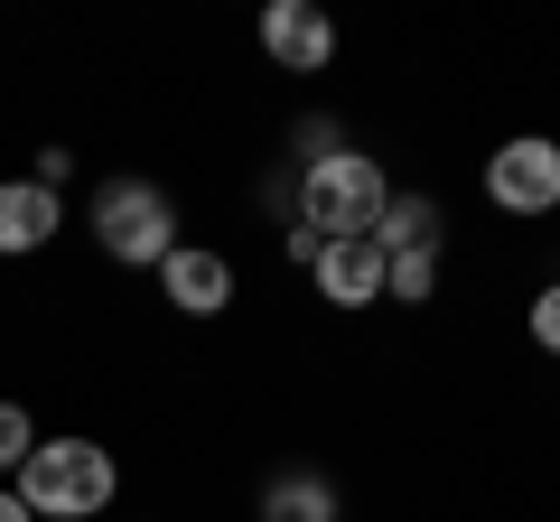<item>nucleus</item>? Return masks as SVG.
I'll return each mask as SVG.
<instances>
[{"label": "nucleus", "instance_id": "nucleus-4", "mask_svg": "<svg viewBox=\"0 0 560 522\" xmlns=\"http://www.w3.org/2000/svg\"><path fill=\"white\" fill-rule=\"evenodd\" d=\"M486 205H504V215H551L560 205V141H541V131L504 141L486 159Z\"/></svg>", "mask_w": 560, "mask_h": 522}, {"label": "nucleus", "instance_id": "nucleus-14", "mask_svg": "<svg viewBox=\"0 0 560 522\" xmlns=\"http://www.w3.org/2000/svg\"><path fill=\"white\" fill-rule=\"evenodd\" d=\"M533 345H541V355H560V281L533 299Z\"/></svg>", "mask_w": 560, "mask_h": 522}, {"label": "nucleus", "instance_id": "nucleus-11", "mask_svg": "<svg viewBox=\"0 0 560 522\" xmlns=\"http://www.w3.org/2000/svg\"><path fill=\"white\" fill-rule=\"evenodd\" d=\"M383 299L430 308V299H440V252H401V261H383Z\"/></svg>", "mask_w": 560, "mask_h": 522}, {"label": "nucleus", "instance_id": "nucleus-5", "mask_svg": "<svg viewBox=\"0 0 560 522\" xmlns=\"http://www.w3.org/2000/svg\"><path fill=\"white\" fill-rule=\"evenodd\" d=\"M261 57H271L280 75H318V66L337 57V20H327L318 0H271V10H261Z\"/></svg>", "mask_w": 560, "mask_h": 522}, {"label": "nucleus", "instance_id": "nucleus-8", "mask_svg": "<svg viewBox=\"0 0 560 522\" xmlns=\"http://www.w3.org/2000/svg\"><path fill=\"white\" fill-rule=\"evenodd\" d=\"M308 281H318L327 308H374V299H383V252H374V234H364V242H327Z\"/></svg>", "mask_w": 560, "mask_h": 522}, {"label": "nucleus", "instance_id": "nucleus-12", "mask_svg": "<svg viewBox=\"0 0 560 522\" xmlns=\"http://www.w3.org/2000/svg\"><path fill=\"white\" fill-rule=\"evenodd\" d=\"M28 448H38V420H28V402H0V476H20Z\"/></svg>", "mask_w": 560, "mask_h": 522}, {"label": "nucleus", "instance_id": "nucleus-17", "mask_svg": "<svg viewBox=\"0 0 560 522\" xmlns=\"http://www.w3.org/2000/svg\"><path fill=\"white\" fill-rule=\"evenodd\" d=\"M0 522H38V513L20 503V485H0Z\"/></svg>", "mask_w": 560, "mask_h": 522}, {"label": "nucleus", "instance_id": "nucleus-1", "mask_svg": "<svg viewBox=\"0 0 560 522\" xmlns=\"http://www.w3.org/2000/svg\"><path fill=\"white\" fill-rule=\"evenodd\" d=\"M10 485H20V503L38 522H84V513H103L121 495V466H113L103 439H38Z\"/></svg>", "mask_w": 560, "mask_h": 522}, {"label": "nucleus", "instance_id": "nucleus-15", "mask_svg": "<svg viewBox=\"0 0 560 522\" xmlns=\"http://www.w3.org/2000/svg\"><path fill=\"white\" fill-rule=\"evenodd\" d=\"M28 178H38V187H57V197H66V178H75V150H57V141H47V150H38V168H28Z\"/></svg>", "mask_w": 560, "mask_h": 522}, {"label": "nucleus", "instance_id": "nucleus-9", "mask_svg": "<svg viewBox=\"0 0 560 522\" xmlns=\"http://www.w3.org/2000/svg\"><path fill=\"white\" fill-rule=\"evenodd\" d=\"M261 522H346V513H337V485L318 466H290V476L261 485Z\"/></svg>", "mask_w": 560, "mask_h": 522}, {"label": "nucleus", "instance_id": "nucleus-16", "mask_svg": "<svg viewBox=\"0 0 560 522\" xmlns=\"http://www.w3.org/2000/svg\"><path fill=\"white\" fill-rule=\"evenodd\" d=\"M280 242H290V261H300V271H318V252H327V242L308 234V224H290V234H280Z\"/></svg>", "mask_w": 560, "mask_h": 522}, {"label": "nucleus", "instance_id": "nucleus-13", "mask_svg": "<svg viewBox=\"0 0 560 522\" xmlns=\"http://www.w3.org/2000/svg\"><path fill=\"white\" fill-rule=\"evenodd\" d=\"M337 150H346V131H337V121H327V112H308V121H300V168L337 159Z\"/></svg>", "mask_w": 560, "mask_h": 522}, {"label": "nucleus", "instance_id": "nucleus-3", "mask_svg": "<svg viewBox=\"0 0 560 522\" xmlns=\"http://www.w3.org/2000/svg\"><path fill=\"white\" fill-rule=\"evenodd\" d=\"M84 224H94L103 261H121V271H160V261L178 252V205L150 178H103L94 205H84Z\"/></svg>", "mask_w": 560, "mask_h": 522}, {"label": "nucleus", "instance_id": "nucleus-7", "mask_svg": "<svg viewBox=\"0 0 560 522\" xmlns=\"http://www.w3.org/2000/svg\"><path fill=\"white\" fill-rule=\"evenodd\" d=\"M57 224H66V197H57V187H38V178H0V261L47 252V242H57Z\"/></svg>", "mask_w": 560, "mask_h": 522}, {"label": "nucleus", "instance_id": "nucleus-2", "mask_svg": "<svg viewBox=\"0 0 560 522\" xmlns=\"http://www.w3.org/2000/svg\"><path fill=\"white\" fill-rule=\"evenodd\" d=\"M300 224L318 242H364L383 224V205H393V178H383V159L374 150H337V159H318V168H300Z\"/></svg>", "mask_w": 560, "mask_h": 522}, {"label": "nucleus", "instance_id": "nucleus-6", "mask_svg": "<svg viewBox=\"0 0 560 522\" xmlns=\"http://www.w3.org/2000/svg\"><path fill=\"white\" fill-rule=\"evenodd\" d=\"M160 299L178 308V318H224V308H234V261H224L215 242H178V252L160 261Z\"/></svg>", "mask_w": 560, "mask_h": 522}, {"label": "nucleus", "instance_id": "nucleus-10", "mask_svg": "<svg viewBox=\"0 0 560 522\" xmlns=\"http://www.w3.org/2000/svg\"><path fill=\"white\" fill-rule=\"evenodd\" d=\"M374 252L383 261L440 252V197H401V187H393V205H383V224H374Z\"/></svg>", "mask_w": 560, "mask_h": 522}]
</instances>
